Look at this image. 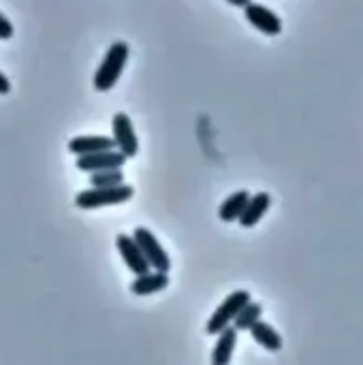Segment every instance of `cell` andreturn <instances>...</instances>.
I'll list each match as a JSON object with an SVG mask.
<instances>
[{"label":"cell","instance_id":"6","mask_svg":"<svg viewBox=\"0 0 363 365\" xmlns=\"http://www.w3.org/2000/svg\"><path fill=\"white\" fill-rule=\"evenodd\" d=\"M126 160L128 158L118 150H103V152L77 156L75 167L83 173H94V171H103V169H122Z\"/></svg>","mask_w":363,"mask_h":365},{"label":"cell","instance_id":"3","mask_svg":"<svg viewBox=\"0 0 363 365\" xmlns=\"http://www.w3.org/2000/svg\"><path fill=\"white\" fill-rule=\"evenodd\" d=\"M133 237H135L139 250L143 252V257H145V261H148V265H150L152 269H156V272H169V269H171V259H169V255L165 252V248L158 244L156 235H152L150 229L137 227V229L133 231Z\"/></svg>","mask_w":363,"mask_h":365},{"label":"cell","instance_id":"7","mask_svg":"<svg viewBox=\"0 0 363 365\" xmlns=\"http://www.w3.org/2000/svg\"><path fill=\"white\" fill-rule=\"evenodd\" d=\"M244 15L250 26H255L259 32H263L267 36H276L282 32V19L272 9H267L259 2H248L244 6Z\"/></svg>","mask_w":363,"mask_h":365},{"label":"cell","instance_id":"16","mask_svg":"<svg viewBox=\"0 0 363 365\" xmlns=\"http://www.w3.org/2000/svg\"><path fill=\"white\" fill-rule=\"evenodd\" d=\"M90 184L92 186H118L124 184V173L122 169H103L90 173Z\"/></svg>","mask_w":363,"mask_h":365},{"label":"cell","instance_id":"17","mask_svg":"<svg viewBox=\"0 0 363 365\" xmlns=\"http://www.w3.org/2000/svg\"><path fill=\"white\" fill-rule=\"evenodd\" d=\"M13 36V24L6 19V15L0 13V41H6Z\"/></svg>","mask_w":363,"mask_h":365},{"label":"cell","instance_id":"8","mask_svg":"<svg viewBox=\"0 0 363 365\" xmlns=\"http://www.w3.org/2000/svg\"><path fill=\"white\" fill-rule=\"evenodd\" d=\"M116 246H118V252L122 255V261L126 263V267H128L135 276L145 274V272L152 269V267L148 265L143 252L139 250V246H137V242H135L133 235H124V233L118 235V237H116Z\"/></svg>","mask_w":363,"mask_h":365},{"label":"cell","instance_id":"2","mask_svg":"<svg viewBox=\"0 0 363 365\" xmlns=\"http://www.w3.org/2000/svg\"><path fill=\"white\" fill-rule=\"evenodd\" d=\"M135 195V190L126 184H118V186H92L88 190H81L75 197V205L79 210H96V207H105V205H120L131 201Z\"/></svg>","mask_w":363,"mask_h":365},{"label":"cell","instance_id":"9","mask_svg":"<svg viewBox=\"0 0 363 365\" xmlns=\"http://www.w3.org/2000/svg\"><path fill=\"white\" fill-rule=\"evenodd\" d=\"M169 287V272H145V274H139L133 284H131V293L133 295H139V297H145V295H154V293H160Z\"/></svg>","mask_w":363,"mask_h":365},{"label":"cell","instance_id":"1","mask_svg":"<svg viewBox=\"0 0 363 365\" xmlns=\"http://www.w3.org/2000/svg\"><path fill=\"white\" fill-rule=\"evenodd\" d=\"M126 60H128V45H126L124 41H116V43L109 47V51L105 53L101 66L96 68L94 88H96L98 92L111 90V88L118 83V79H120V75H122V71H124Z\"/></svg>","mask_w":363,"mask_h":365},{"label":"cell","instance_id":"4","mask_svg":"<svg viewBox=\"0 0 363 365\" xmlns=\"http://www.w3.org/2000/svg\"><path fill=\"white\" fill-rule=\"evenodd\" d=\"M250 302V293L248 291H233L218 308L216 312L212 314V319L208 321V334L210 336H218L227 325L233 323L235 314L242 310V306Z\"/></svg>","mask_w":363,"mask_h":365},{"label":"cell","instance_id":"12","mask_svg":"<svg viewBox=\"0 0 363 365\" xmlns=\"http://www.w3.org/2000/svg\"><path fill=\"white\" fill-rule=\"evenodd\" d=\"M237 329L233 325H227L220 334H218V340H216V346L212 351V364L214 365H227L233 357V351H235V344H237Z\"/></svg>","mask_w":363,"mask_h":365},{"label":"cell","instance_id":"15","mask_svg":"<svg viewBox=\"0 0 363 365\" xmlns=\"http://www.w3.org/2000/svg\"><path fill=\"white\" fill-rule=\"evenodd\" d=\"M261 314H263V306L250 299V302H246V304L242 306V310L235 314V319H233L231 325H233L237 331H248V329L261 319Z\"/></svg>","mask_w":363,"mask_h":365},{"label":"cell","instance_id":"13","mask_svg":"<svg viewBox=\"0 0 363 365\" xmlns=\"http://www.w3.org/2000/svg\"><path fill=\"white\" fill-rule=\"evenodd\" d=\"M250 336H252V340L257 342V344H261L265 351H270V353H278L280 349H282V338H280V334L270 325V323H265V321H257L250 329Z\"/></svg>","mask_w":363,"mask_h":365},{"label":"cell","instance_id":"14","mask_svg":"<svg viewBox=\"0 0 363 365\" xmlns=\"http://www.w3.org/2000/svg\"><path fill=\"white\" fill-rule=\"evenodd\" d=\"M248 199H250V195H248L246 190L233 192V195H231L229 199H225L223 205L218 207V218H220L223 222H233V220H237V218L242 216V212H244Z\"/></svg>","mask_w":363,"mask_h":365},{"label":"cell","instance_id":"18","mask_svg":"<svg viewBox=\"0 0 363 365\" xmlns=\"http://www.w3.org/2000/svg\"><path fill=\"white\" fill-rule=\"evenodd\" d=\"M11 92V81L6 79V75L0 73V94H9Z\"/></svg>","mask_w":363,"mask_h":365},{"label":"cell","instance_id":"5","mask_svg":"<svg viewBox=\"0 0 363 365\" xmlns=\"http://www.w3.org/2000/svg\"><path fill=\"white\" fill-rule=\"evenodd\" d=\"M111 128H113V141H116V150L122 152L126 158H135L137 152H139V139L135 135V128H133V122L126 113H116L113 115V122H111Z\"/></svg>","mask_w":363,"mask_h":365},{"label":"cell","instance_id":"19","mask_svg":"<svg viewBox=\"0 0 363 365\" xmlns=\"http://www.w3.org/2000/svg\"><path fill=\"white\" fill-rule=\"evenodd\" d=\"M229 4H233V6H240V9H244L250 0H227Z\"/></svg>","mask_w":363,"mask_h":365},{"label":"cell","instance_id":"11","mask_svg":"<svg viewBox=\"0 0 363 365\" xmlns=\"http://www.w3.org/2000/svg\"><path fill=\"white\" fill-rule=\"evenodd\" d=\"M103 150H116L113 137H101V135H90V137H75L68 141V152L75 156L92 154V152H103Z\"/></svg>","mask_w":363,"mask_h":365},{"label":"cell","instance_id":"10","mask_svg":"<svg viewBox=\"0 0 363 365\" xmlns=\"http://www.w3.org/2000/svg\"><path fill=\"white\" fill-rule=\"evenodd\" d=\"M270 205H272V197H270L267 192H257L255 197L248 199V203H246L242 216L237 218V222H240L244 229H252V227L259 225V220L267 214Z\"/></svg>","mask_w":363,"mask_h":365}]
</instances>
